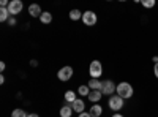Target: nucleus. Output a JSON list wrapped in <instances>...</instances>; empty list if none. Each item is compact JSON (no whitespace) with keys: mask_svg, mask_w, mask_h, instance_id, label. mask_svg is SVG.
<instances>
[{"mask_svg":"<svg viewBox=\"0 0 158 117\" xmlns=\"http://www.w3.org/2000/svg\"><path fill=\"white\" fill-rule=\"evenodd\" d=\"M70 19H71V21L82 19V13L79 11V10H71V11H70Z\"/></svg>","mask_w":158,"mask_h":117,"instance_id":"17","label":"nucleus"},{"mask_svg":"<svg viewBox=\"0 0 158 117\" xmlns=\"http://www.w3.org/2000/svg\"><path fill=\"white\" fill-rule=\"evenodd\" d=\"M40 21H41L43 24H51V21H52V15L49 11H43V15L40 16Z\"/></svg>","mask_w":158,"mask_h":117,"instance_id":"16","label":"nucleus"},{"mask_svg":"<svg viewBox=\"0 0 158 117\" xmlns=\"http://www.w3.org/2000/svg\"><path fill=\"white\" fill-rule=\"evenodd\" d=\"M123 98H120L118 95H112V97H109V101H108V106H109V109H112V111H120L122 108H123Z\"/></svg>","mask_w":158,"mask_h":117,"instance_id":"3","label":"nucleus"},{"mask_svg":"<svg viewBox=\"0 0 158 117\" xmlns=\"http://www.w3.org/2000/svg\"><path fill=\"white\" fill-rule=\"evenodd\" d=\"M89 73L92 76V79H100V76L103 74V65L100 60H94L90 63V68H89Z\"/></svg>","mask_w":158,"mask_h":117,"instance_id":"2","label":"nucleus"},{"mask_svg":"<svg viewBox=\"0 0 158 117\" xmlns=\"http://www.w3.org/2000/svg\"><path fill=\"white\" fill-rule=\"evenodd\" d=\"M101 95H103V94L100 92V90H92L90 95H89V100L94 103V105H98V101L101 100Z\"/></svg>","mask_w":158,"mask_h":117,"instance_id":"11","label":"nucleus"},{"mask_svg":"<svg viewBox=\"0 0 158 117\" xmlns=\"http://www.w3.org/2000/svg\"><path fill=\"white\" fill-rule=\"evenodd\" d=\"M29 15L33 16V18H40V16L43 15V11H41V8H40V5L32 3V5L29 6Z\"/></svg>","mask_w":158,"mask_h":117,"instance_id":"8","label":"nucleus"},{"mask_svg":"<svg viewBox=\"0 0 158 117\" xmlns=\"http://www.w3.org/2000/svg\"><path fill=\"white\" fill-rule=\"evenodd\" d=\"M73 114V108L70 105H65L60 108V117H71Z\"/></svg>","mask_w":158,"mask_h":117,"instance_id":"14","label":"nucleus"},{"mask_svg":"<svg viewBox=\"0 0 158 117\" xmlns=\"http://www.w3.org/2000/svg\"><path fill=\"white\" fill-rule=\"evenodd\" d=\"M8 24H10V25H16V19H15V16H11V18L8 19Z\"/></svg>","mask_w":158,"mask_h":117,"instance_id":"21","label":"nucleus"},{"mask_svg":"<svg viewBox=\"0 0 158 117\" xmlns=\"http://www.w3.org/2000/svg\"><path fill=\"white\" fill-rule=\"evenodd\" d=\"M112 117H123V115H122V114H114Z\"/></svg>","mask_w":158,"mask_h":117,"instance_id":"27","label":"nucleus"},{"mask_svg":"<svg viewBox=\"0 0 158 117\" xmlns=\"http://www.w3.org/2000/svg\"><path fill=\"white\" fill-rule=\"evenodd\" d=\"M27 117H40V115H38V114H35V112H33V114H29V115H27Z\"/></svg>","mask_w":158,"mask_h":117,"instance_id":"26","label":"nucleus"},{"mask_svg":"<svg viewBox=\"0 0 158 117\" xmlns=\"http://www.w3.org/2000/svg\"><path fill=\"white\" fill-rule=\"evenodd\" d=\"M22 8H24V3L21 2V0H11L10 5H8V11H10L11 16L19 15V13L22 11Z\"/></svg>","mask_w":158,"mask_h":117,"instance_id":"4","label":"nucleus"},{"mask_svg":"<svg viewBox=\"0 0 158 117\" xmlns=\"http://www.w3.org/2000/svg\"><path fill=\"white\" fill-rule=\"evenodd\" d=\"M142 6H146V8H153L155 6V0H142Z\"/></svg>","mask_w":158,"mask_h":117,"instance_id":"20","label":"nucleus"},{"mask_svg":"<svg viewBox=\"0 0 158 117\" xmlns=\"http://www.w3.org/2000/svg\"><path fill=\"white\" fill-rule=\"evenodd\" d=\"M73 76V68L71 67H62L57 73V77L60 81H70Z\"/></svg>","mask_w":158,"mask_h":117,"instance_id":"7","label":"nucleus"},{"mask_svg":"<svg viewBox=\"0 0 158 117\" xmlns=\"http://www.w3.org/2000/svg\"><path fill=\"white\" fill-rule=\"evenodd\" d=\"M30 65H32V67H36L38 62H36V60H32V62H30Z\"/></svg>","mask_w":158,"mask_h":117,"instance_id":"25","label":"nucleus"},{"mask_svg":"<svg viewBox=\"0 0 158 117\" xmlns=\"http://www.w3.org/2000/svg\"><path fill=\"white\" fill-rule=\"evenodd\" d=\"M10 11H8V8H0V22H6L8 19H10Z\"/></svg>","mask_w":158,"mask_h":117,"instance_id":"15","label":"nucleus"},{"mask_svg":"<svg viewBox=\"0 0 158 117\" xmlns=\"http://www.w3.org/2000/svg\"><path fill=\"white\" fill-rule=\"evenodd\" d=\"M27 115L29 114H25V111H22V109H15L11 114V117H27Z\"/></svg>","mask_w":158,"mask_h":117,"instance_id":"19","label":"nucleus"},{"mask_svg":"<svg viewBox=\"0 0 158 117\" xmlns=\"http://www.w3.org/2000/svg\"><path fill=\"white\" fill-rule=\"evenodd\" d=\"M90 92H92V90H90V87H89V86H81V87L77 89V94H79V95H82V97H85V95L89 97V95H90Z\"/></svg>","mask_w":158,"mask_h":117,"instance_id":"18","label":"nucleus"},{"mask_svg":"<svg viewBox=\"0 0 158 117\" xmlns=\"http://www.w3.org/2000/svg\"><path fill=\"white\" fill-rule=\"evenodd\" d=\"M133 87H131V84L130 82H120V84H117V95L120 97V98H123V100H127V98H131L133 97Z\"/></svg>","mask_w":158,"mask_h":117,"instance_id":"1","label":"nucleus"},{"mask_svg":"<svg viewBox=\"0 0 158 117\" xmlns=\"http://www.w3.org/2000/svg\"><path fill=\"white\" fill-rule=\"evenodd\" d=\"M79 117H92V115H90V112H85V111H84V112L79 114Z\"/></svg>","mask_w":158,"mask_h":117,"instance_id":"23","label":"nucleus"},{"mask_svg":"<svg viewBox=\"0 0 158 117\" xmlns=\"http://www.w3.org/2000/svg\"><path fill=\"white\" fill-rule=\"evenodd\" d=\"M114 92H117V86L111 81V79H108V81H103V89H101V94L103 95H109V97H112V94Z\"/></svg>","mask_w":158,"mask_h":117,"instance_id":"5","label":"nucleus"},{"mask_svg":"<svg viewBox=\"0 0 158 117\" xmlns=\"http://www.w3.org/2000/svg\"><path fill=\"white\" fill-rule=\"evenodd\" d=\"M76 100H77V98H76V94L73 92V90H67V92H65V101H67V105L73 106V103H74Z\"/></svg>","mask_w":158,"mask_h":117,"instance_id":"12","label":"nucleus"},{"mask_svg":"<svg viewBox=\"0 0 158 117\" xmlns=\"http://www.w3.org/2000/svg\"><path fill=\"white\" fill-rule=\"evenodd\" d=\"M5 68H6V65H5V62H0V70H2V71H3Z\"/></svg>","mask_w":158,"mask_h":117,"instance_id":"24","label":"nucleus"},{"mask_svg":"<svg viewBox=\"0 0 158 117\" xmlns=\"http://www.w3.org/2000/svg\"><path fill=\"white\" fill-rule=\"evenodd\" d=\"M97 21H98V18H97V15H95L94 11H85V13H82V22H84L85 25H89V27L95 25Z\"/></svg>","mask_w":158,"mask_h":117,"instance_id":"6","label":"nucleus"},{"mask_svg":"<svg viewBox=\"0 0 158 117\" xmlns=\"http://www.w3.org/2000/svg\"><path fill=\"white\" fill-rule=\"evenodd\" d=\"M87 86L90 87V90H100V92H101V89H103V81H100V79H90Z\"/></svg>","mask_w":158,"mask_h":117,"instance_id":"9","label":"nucleus"},{"mask_svg":"<svg viewBox=\"0 0 158 117\" xmlns=\"http://www.w3.org/2000/svg\"><path fill=\"white\" fill-rule=\"evenodd\" d=\"M89 112H90L92 117H100V115L103 114V108H101V105L98 103V105H94V106H92Z\"/></svg>","mask_w":158,"mask_h":117,"instance_id":"13","label":"nucleus"},{"mask_svg":"<svg viewBox=\"0 0 158 117\" xmlns=\"http://www.w3.org/2000/svg\"><path fill=\"white\" fill-rule=\"evenodd\" d=\"M73 111L74 112H77V114H81V112H84V108H85V103L82 101V100H76L74 103H73Z\"/></svg>","mask_w":158,"mask_h":117,"instance_id":"10","label":"nucleus"},{"mask_svg":"<svg viewBox=\"0 0 158 117\" xmlns=\"http://www.w3.org/2000/svg\"><path fill=\"white\" fill-rule=\"evenodd\" d=\"M153 73H155V77L158 79V63H155V67H153Z\"/></svg>","mask_w":158,"mask_h":117,"instance_id":"22","label":"nucleus"}]
</instances>
